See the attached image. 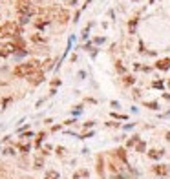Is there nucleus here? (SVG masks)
I'll use <instances>...</instances> for the list:
<instances>
[{"label": "nucleus", "mask_w": 170, "mask_h": 179, "mask_svg": "<svg viewBox=\"0 0 170 179\" xmlns=\"http://www.w3.org/2000/svg\"><path fill=\"white\" fill-rule=\"evenodd\" d=\"M90 28H91V24H88V28H84V29H82V35H81L82 38H88V31H90Z\"/></svg>", "instance_id": "obj_21"}, {"label": "nucleus", "mask_w": 170, "mask_h": 179, "mask_svg": "<svg viewBox=\"0 0 170 179\" xmlns=\"http://www.w3.org/2000/svg\"><path fill=\"white\" fill-rule=\"evenodd\" d=\"M93 42H95V44H103V42H104V37H97Z\"/></svg>", "instance_id": "obj_27"}, {"label": "nucleus", "mask_w": 170, "mask_h": 179, "mask_svg": "<svg viewBox=\"0 0 170 179\" xmlns=\"http://www.w3.org/2000/svg\"><path fill=\"white\" fill-rule=\"evenodd\" d=\"M44 179H59V172H55V170H48L46 175H44Z\"/></svg>", "instance_id": "obj_11"}, {"label": "nucleus", "mask_w": 170, "mask_h": 179, "mask_svg": "<svg viewBox=\"0 0 170 179\" xmlns=\"http://www.w3.org/2000/svg\"><path fill=\"white\" fill-rule=\"evenodd\" d=\"M137 141H139V137H137V135H134L132 139H128V143H126V146H135V144H137Z\"/></svg>", "instance_id": "obj_16"}, {"label": "nucleus", "mask_w": 170, "mask_h": 179, "mask_svg": "<svg viewBox=\"0 0 170 179\" xmlns=\"http://www.w3.org/2000/svg\"><path fill=\"white\" fill-rule=\"evenodd\" d=\"M144 148H147V144L141 141V143H137V148H135V150H137V152H144Z\"/></svg>", "instance_id": "obj_20"}, {"label": "nucleus", "mask_w": 170, "mask_h": 179, "mask_svg": "<svg viewBox=\"0 0 170 179\" xmlns=\"http://www.w3.org/2000/svg\"><path fill=\"white\" fill-rule=\"evenodd\" d=\"M33 11L35 9H33L29 0H17V13L20 17H28L29 18V15H33Z\"/></svg>", "instance_id": "obj_3"}, {"label": "nucleus", "mask_w": 170, "mask_h": 179, "mask_svg": "<svg viewBox=\"0 0 170 179\" xmlns=\"http://www.w3.org/2000/svg\"><path fill=\"white\" fill-rule=\"evenodd\" d=\"M44 137H46V133H44V132H40L39 135H37V146H40V143H42V139H44Z\"/></svg>", "instance_id": "obj_19"}, {"label": "nucleus", "mask_w": 170, "mask_h": 179, "mask_svg": "<svg viewBox=\"0 0 170 179\" xmlns=\"http://www.w3.org/2000/svg\"><path fill=\"white\" fill-rule=\"evenodd\" d=\"M37 71H39V62H37V60H29V62H26V64L17 66L13 73H15L17 77H31V75L37 73Z\"/></svg>", "instance_id": "obj_1"}, {"label": "nucleus", "mask_w": 170, "mask_h": 179, "mask_svg": "<svg viewBox=\"0 0 170 179\" xmlns=\"http://www.w3.org/2000/svg\"><path fill=\"white\" fill-rule=\"evenodd\" d=\"M152 86H154V88H157V90H163V86H165V84H163V80H156Z\"/></svg>", "instance_id": "obj_22"}, {"label": "nucleus", "mask_w": 170, "mask_h": 179, "mask_svg": "<svg viewBox=\"0 0 170 179\" xmlns=\"http://www.w3.org/2000/svg\"><path fill=\"white\" fill-rule=\"evenodd\" d=\"M163 155H165L163 150H150V152H148V157H150V159H161Z\"/></svg>", "instance_id": "obj_9"}, {"label": "nucleus", "mask_w": 170, "mask_h": 179, "mask_svg": "<svg viewBox=\"0 0 170 179\" xmlns=\"http://www.w3.org/2000/svg\"><path fill=\"white\" fill-rule=\"evenodd\" d=\"M123 82H125V84H126V86H130V84H134V82H135V79H134V77H132V75H126V77H125V80H123Z\"/></svg>", "instance_id": "obj_15"}, {"label": "nucleus", "mask_w": 170, "mask_h": 179, "mask_svg": "<svg viewBox=\"0 0 170 179\" xmlns=\"http://www.w3.org/2000/svg\"><path fill=\"white\" fill-rule=\"evenodd\" d=\"M135 26H137V18H132V20H130V24H128V28H130V33H134Z\"/></svg>", "instance_id": "obj_17"}, {"label": "nucleus", "mask_w": 170, "mask_h": 179, "mask_svg": "<svg viewBox=\"0 0 170 179\" xmlns=\"http://www.w3.org/2000/svg\"><path fill=\"white\" fill-rule=\"evenodd\" d=\"M57 153H59V155H64V148H62V146H59V148H57Z\"/></svg>", "instance_id": "obj_29"}, {"label": "nucleus", "mask_w": 170, "mask_h": 179, "mask_svg": "<svg viewBox=\"0 0 170 179\" xmlns=\"http://www.w3.org/2000/svg\"><path fill=\"white\" fill-rule=\"evenodd\" d=\"M115 68H117V71H119V73H125V66L121 64V62H117V66H115Z\"/></svg>", "instance_id": "obj_23"}, {"label": "nucleus", "mask_w": 170, "mask_h": 179, "mask_svg": "<svg viewBox=\"0 0 170 179\" xmlns=\"http://www.w3.org/2000/svg\"><path fill=\"white\" fill-rule=\"evenodd\" d=\"M20 35V28L17 22H4L2 26H0V37H18Z\"/></svg>", "instance_id": "obj_2"}, {"label": "nucleus", "mask_w": 170, "mask_h": 179, "mask_svg": "<svg viewBox=\"0 0 170 179\" xmlns=\"http://www.w3.org/2000/svg\"><path fill=\"white\" fill-rule=\"evenodd\" d=\"M29 38H31L33 42H44V37H40V35H31Z\"/></svg>", "instance_id": "obj_18"}, {"label": "nucleus", "mask_w": 170, "mask_h": 179, "mask_svg": "<svg viewBox=\"0 0 170 179\" xmlns=\"http://www.w3.org/2000/svg\"><path fill=\"white\" fill-rule=\"evenodd\" d=\"M97 172H99V175H103V172H104V165H103V157H101V155L97 157Z\"/></svg>", "instance_id": "obj_12"}, {"label": "nucleus", "mask_w": 170, "mask_h": 179, "mask_svg": "<svg viewBox=\"0 0 170 179\" xmlns=\"http://www.w3.org/2000/svg\"><path fill=\"white\" fill-rule=\"evenodd\" d=\"M163 117H170V110H168V111H166V114H165V115H163Z\"/></svg>", "instance_id": "obj_31"}, {"label": "nucleus", "mask_w": 170, "mask_h": 179, "mask_svg": "<svg viewBox=\"0 0 170 179\" xmlns=\"http://www.w3.org/2000/svg\"><path fill=\"white\" fill-rule=\"evenodd\" d=\"M68 18H70V13H68L66 9H60V11H59V15H57V20L60 22V24H66Z\"/></svg>", "instance_id": "obj_8"}, {"label": "nucleus", "mask_w": 170, "mask_h": 179, "mask_svg": "<svg viewBox=\"0 0 170 179\" xmlns=\"http://www.w3.org/2000/svg\"><path fill=\"white\" fill-rule=\"evenodd\" d=\"M115 152H117V153H115L117 157H119L121 161H123V163L126 165V153H125V150H123V148H119V150H115Z\"/></svg>", "instance_id": "obj_13"}, {"label": "nucleus", "mask_w": 170, "mask_h": 179, "mask_svg": "<svg viewBox=\"0 0 170 179\" xmlns=\"http://www.w3.org/2000/svg\"><path fill=\"white\" fill-rule=\"evenodd\" d=\"M40 166H42V157L35 159V168H40Z\"/></svg>", "instance_id": "obj_26"}, {"label": "nucleus", "mask_w": 170, "mask_h": 179, "mask_svg": "<svg viewBox=\"0 0 170 179\" xmlns=\"http://www.w3.org/2000/svg\"><path fill=\"white\" fill-rule=\"evenodd\" d=\"M15 46H13V44H6V46H2V48H0V57H9L11 53H15Z\"/></svg>", "instance_id": "obj_4"}, {"label": "nucleus", "mask_w": 170, "mask_h": 179, "mask_svg": "<svg viewBox=\"0 0 170 179\" xmlns=\"http://www.w3.org/2000/svg\"><path fill=\"white\" fill-rule=\"evenodd\" d=\"M154 172H156L157 175H166V174L170 172V168H168L166 165H156V166H154Z\"/></svg>", "instance_id": "obj_7"}, {"label": "nucleus", "mask_w": 170, "mask_h": 179, "mask_svg": "<svg viewBox=\"0 0 170 179\" xmlns=\"http://www.w3.org/2000/svg\"><path fill=\"white\" fill-rule=\"evenodd\" d=\"M147 108H150V110H157V102H147Z\"/></svg>", "instance_id": "obj_25"}, {"label": "nucleus", "mask_w": 170, "mask_h": 179, "mask_svg": "<svg viewBox=\"0 0 170 179\" xmlns=\"http://www.w3.org/2000/svg\"><path fill=\"white\" fill-rule=\"evenodd\" d=\"M156 68L161 70V71H166V70L170 68V59H161V60H157V62H156Z\"/></svg>", "instance_id": "obj_6"}, {"label": "nucleus", "mask_w": 170, "mask_h": 179, "mask_svg": "<svg viewBox=\"0 0 170 179\" xmlns=\"http://www.w3.org/2000/svg\"><path fill=\"white\" fill-rule=\"evenodd\" d=\"M28 80H29L33 86H37V84H40V82L44 80V73H42V71H37V73H33L31 77H28Z\"/></svg>", "instance_id": "obj_5"}, {"label": "nucleus", "mask_w": 170, "mask_h": 179, "mask_svg": "<svg viewBox=\"0 0 170 179\" xmlns=\"http://www.w3.org/2000/svg\"><path fill=\"white\" fill-rule=\"evenodd\" d=\"M13 55H15V59H22V57L28 55V50H18V51H15Z\"/></svg>", "instance_id": "obj_14"}, {"label": "nucleus", "mask_w": 170, "mask_h": 179, "mask_svg": "<svg viewBox=\"0 0 170 179\" xmlns=\"http://www.w3.org/2000/svg\"><path fill=\"white\" fill-rule=\"evenodd\" d=\"M168 86H170V80H168Z\"/></svg>", "instance_id": "obj_32"}, {"label": "nucleus", "mask_w": 170, "mask_h": 179, "mask_svg": "<svg viewBox=\"0 0 170 179\" xmlns=\"http://www.w3.org/2000/svg\"><path fill=\"white\" fill-rule=\"evenodd\" d=\"M59 84H60V80H59V79H55V80L51 82V86H53V88H55V86H59Z\"/></svg>", "instance_id": "obj_30"}, {"label": "nucleus", "mask_w": 170, "mask_h": 179, "mask_svg": "<svg viewBox=\"0 0 170 179\" xmlns=\"http://www.w3.org/2000/svg\"><path fill=\"white\" fill-rule=\"evenodd\" d=\"M13 46L18 48V50H24V40L20 37H13Z\"/></svg>", "instance_id": "obj_10"}, {"label": "nucleus", "mask_w": 170, "mask_h": 179, "mask_svg": "<svg viewBox=\"0 0 170 179\" xmlns=\"http://www.w3.org/2000/svg\"><path fill=\"white\" fill-rule=\"evenodd\" d=\"M18 150H22V152H29V144H18Z\"/></svg>", "instance_id": "obj_24"}, {"label": "nucleus", "mask_w": 170, "mask_h": 179, "mask_svg": "<svg viewBox=\"0 0 170 179\" xmlns=\"http://www.w3.org/2000/svg\"><path fill=\"white\" fill-rule=\"evenodd\" d=\"M4 153H8V155H13V153H15V150H13V148H8Z\"/></svg>", "instance_id": "obj_28"}]
</instances>
